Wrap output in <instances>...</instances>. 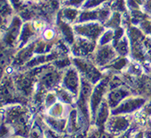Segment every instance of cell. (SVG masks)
<instances>
[{"label":"cell","instance_id":"cell-1","mask_svg":"<svg viewBox=\"0 0 151 138\" xmlns=\"http://www.w3.org/2000/svg\"><path fill=\"white\" fill-rule=\"evenodd\" d=\"M14 138H19V137H14Z\"/></svg>","mask_w":151,"mask_h":138}]
</instances>
